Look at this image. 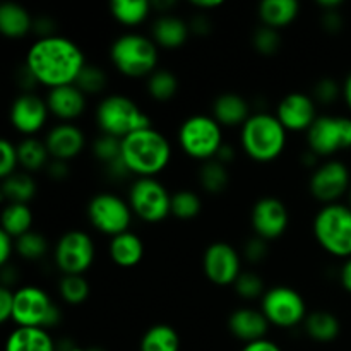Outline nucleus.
Masks as SVG:
<instances>
[{
    "label": "nucleus",
    "mask_w": 351,
    "mask_h": 351,
    "mask_svg": "<svg viewBox=\"0 0 351 351\" xmlns=\"http://www.w3.org/2000/svg\"><path fill=\"white\" fill-rule=\"evenodd\" d=\"M351 187V171L348 165L339 158L322 160L308 175V194L319 204L341 202Z\"/></svg>",
    "instance_id": "13"
},
{
    "label": "nucleus",
    "mask_w": 351,
    "mask_h": 351,
    "mask_svg": "<svg viewBox=\"0 0 351 351\" xmlns=\"http://www.w3.org/2000/svg\"><path fill=\"white\" fill-rule=\"evenodd\" d=\"M315 243L336 259L351 257V208L346 202L319 206L312 216Z\"/></svg>",
    "instance_id": "7"
},
{
    "label": "nucleus",
    "mask_w": 351,
    "mask_h": 351,
    "mask_svg": "<svg viewBox=\"0 0 351 351\" xmlns=\"http://www.w3.org/2000/svg\"><path fill=\"white\" fill-rule=\"evenodd\" d=\"M34 16L19 2H3L0 5V33L9 40H23L33 33Z\"/></svg>",
    "instance_id": "25"
},
{
    "label": "nucleus",
    "mask_w": 351,
    "mask_h": 351,
    "mask_svg": "<svg viewBox=\"0 0 351 351\" xmlns=\"http://www.w3.org/2000/svg\"><path fill=\"white\" fill-rule=\"evenodd\" d=\"M259 308L269 321L271 328L287 331L300 328L311 312L304 295L297 288L285 283L267 287L266 293L259 302Z\"/></svg>",
    "instance_id": "11"
},
{
    "label": "nucleus",
    "mask_w": 351,
    "mask_h": 351,
    "mask_svg": "<svg viewBox=\"0 0 351 351\" xmlns=\"http://www.w3.org/2000/svg\"><path fill=\"white\" fill-rule=\"evenodd\" d=\"M108 60L127 79H147L160 67V48L153 38L141 31H123L113 38Z\"/></svg>",
    "instance_id": "4"
},
{
    "label": "nucleus",
    "mask_w": 351,
    "mask_h": 351,
    "mask_svg": "<svg viewBox=\"0 0 351 351\" xmlns=\"http://www.w3.org/2000/svg\"><path fill=\"white\" fill-rule=\"evenodd\" d=\"M249 223L252 235L261 237L267 242H274L287 235L288 228H290V208L278 195H261L250 208Z\"/></svg>",
    "instance_id": "15"
},
{
    "label": "nucleus",
    "mask_w": 351,
    "mask_h": 351,
    "mask_svg": "<svg viewBox=\"0 0 351 351\" xmlns=\"http://www.w3.org/2000/svg\"><path fill=\"white\" fill-rule=\"evenodd\" d=\"M311 95L317 101L319 106L332 105L339 98H343V82H338L335 77H329V75L319 77L315 84L312 86Z\"/></svg>",
    "instance_id": "43"
},
{
    "label": "nucleus",
    "mask_w": 351,
    "mask_h": 351,
    "mask_svg": "<svg viewBox=\"0 0 351 351\" xmlns=\"http://www.w3.org/2000/svg\"><path fill=\"white\" fill-rule=\"evenodd\" d=\"M14 312V288L0 287V321H12Z\"/></svg>",
    "instance_id": "49"
},
{
    "label": "nucleus",
    "mask_w": 351,
    "mask_h": 351,
    "mask_svg": "<svg viewBox=\"0 0 351 351\" xmlns=\"http://www.w3.org/2000/svg\"><path fill=\"white\" fill-rule=\"evenodd\" d=\"M149 36L153 38L158 48L163 50H178L185 47L189 38L192 36L189 19H184L177 14H156L151 21Z\"/></svg>",
    "instance_id": "23"
},
{
    "label": "nucleus",
    "mask_w": 351,
    "mask_h": 351,
    "mask_svg": "<svg viewBox=\"0 0 351 351\" xmlns=\"http://www.w3.org/2000/svg\"><path fill=\"white\" fill-rule=\"evenodd\" d=\"M274 115L290 134H305L321 113L311 93L290 91L276 103Z\"/></svg>",
    "instance_id": "18"
},
{
    "label": "nucleus",
    "mask_w": 351,
    "mask_h": 351,
    "mask_svg": "<svg viewBox=\"0 0 351 351\" xmlns=\"http://www.w3.org/2000/svg\"><path fill=\"white\" fill-rule=\"evenodd\" d=\"M240 351H283L281 346L278 345L276 341L269 338H264L259 339V341H254V343H247V345L242 346Z\"/></svg>",
    "instance_id": "51"
},
{
    "label": "nucleus",
    "mask_w": 351,
    "mask_h": 351,
    "mask_svg": "<svg viewBox=\"0 0 351 351\" xmlns=\"http://www.w3.org/2000/svg\"><path fill=\"white\" fill-rule=\"evenodd\" d=\"M305 149L321 160L336 158L351 149V117L321 113L305 132Z\"/></svg>",
    "instance_id": "12"
},
{
    "label": "nucleus",
    "mask_w": 351,
    "mask_h": 351,
    "mask_svg": "<svg viewBox=\"0 0 351 351\" xmlns=\"http://www.w3.org/2000/svg\"><path fill=\"white\" fill-rule=\"evenodd\" d=\"M254 113V103L239 91H223L211 103V115L223 129H237Z\"/></svg>",
    "instance_id": "22"
},
{
    "label": "nucleus",
    "mask_w": 351,
    "mask_h": 351,
    "mask_svg": "<svg viewBox=\"0 0 351 351\" xmlns=\"http://www.w3.org/2000/svg\"><path fill=\"white\" fill-rule=\"evenodd\" d=\"M256 12L259 24L281 31L298 19L300 3L297 0H263L257 3Z\"/></svg>",
    "instance_id": "26"
},
{
    "label": "nucleus",
    "mask_w": 351,
    "mask_h": 351,
    "mask_svg": "<svg viewBox=\"0 0 351 351\" xmlns=\"http://www.w3.org/2000/svg\"><path fill=\"white\" fill-rule=\"evenodd\" d=\"M144 91L153 101L170 103L180 91V79L171 69L158 67L147 79H144Z\"/></svg>",
    "instance_id": "34"
},
{
    "label": "nucleus",
    "mask_w": 351,
    "mask_h": 351,
    "mask_svg": "<svg viewBox=\"0 0 351 351\" xmlns=\"http://www.w3.org/2000/svg\"><path fill=\"white\" fill-rule=\"evenodd\" d=\"M226 328L233 338L247 345L267 338L271 324L259 307L240 305L228 314Z\"/></svg>",
    "instance_id": "20"
},
{
    "label": "nucleus",
    "mask_w": 351,
    "mask_h": 351,
    "mask_svg": "<svg viewBox=\"0 0 351 351\" xmlns=\"http://www.w3.org/2000/svg\"><path fill=\"white\" fill-rule=\"evenodd\" d=\"M232 288L240 300L254 304V302H261V298L266 293L267 285L259 271L254 269V267H245Z\"/></svg>",
    "instance_id": "40"
},
{
    "label": "nucleus",
    "mask_w": 351,
    "mask_h": 351,
    "mask_svg": "<svg viewBox=\"0 0 351 351\" xmlns=\"http://www.w3.org/2000/svg\"><path fill=\"white\" fill-rule=\"evenodd\" d=\"M302 329L308 339L315 343H332L341 332V322L338 315L326 308L308 312L307 319L302 324Z\"/></svg>",
    "instance_id": "28"
},
{
    "label": "nucleus",
    "mask_w": 351,
    "mask_h": 351,
    "mask_svg": "<svg viewBox=\"0 0 351 351\" xmlns=\"http://www.w3.org/2000/svg\"><path fill=\"white\" fill-rule=\"evenodd\" d=\"M23 62L38 84L48 91L60 86L75 84L89 60L77 41L57 33L53 36L36 38L27 47Z\"/></svg>",
    "instance_id": "1"
},
{
    "label": "nucleus",
    "mask_w": 351,
    "mask_h": 351,
    "mask_svg": "<svg viewBox=\"0 0 351 351\" xmlns=\"http://www.w3.org/2000/svg\"><path fill=\"white\" fill-rule=\"evenodd\" d=\"M269 243L271 242L261 239V237L250 235L249 239L243 242L242 249H240L243 263L249 267H254V269H256L257 266H261V264L269 257Z\"/></svg>",
    "instance_id": "44"
},
{
    "label": "nucleus",
    "mask_w": 351,
    "mask_h": 351,
    "mask_svg": "<svg viewBox=\"0 0 351 351\" xmlns=\"http://www.w3.org/2000/svg\"><path fill=\"white\" fill-rule=\"evenodd\" d=\"M177 143L184 156L201 165L215 160L219 153L226 143L225 129L216 122L211 113H191L178 125Z\"/></svg>",
    "instance_id": "6"
},
{
    "label": "nucleus",
    "mask_w": 351,
    "mask_h": 351,
    "mask_svg": "<svg viewBox=\"0 0 351 351\" xmlns=\"http://www.w3.org/2000/svg\"><path fill=\"white\" fill-rule=\"evenodd\" d=\"M182 338L177 328L167 322L149 326L141 336L139 351H180Z\"/></svg>",
    "instance_id": "33"
},
{
    "label": "nucleus",
    "mask_w": 351,
    "mask_h": 351,
    "mask_svg": "<svg viewBox=\"0 0 351 351\" xmlns=\"http://www.w3.org/2000/svg\"><path fill=\"white\" fill-rule=\"evenodd\" d=\"M86 218L95 232L108 239L132 230L134 213L125 195L99 191L86 202Z\"/></svg>",
    "instance_id": "9"
},
{
    "label": "nucleus",
    "mask_w": 351,
    "mask_h": 351,
    "mask_svg": "<svg viewBox=\"0 0 351 351\" xmlns=\"http://www.w3.org/2000/svg\"><path fill=\"white\" fill-rule=\"evenodd\" d=\"M346 199H348V202H346V204H348L350 208H351V187H350V191H348V195H346Z\"/></svg>",
    "instance_id": "58"
},
{
    "label": "nucleus",
    "mask_w": 351,
    "mask_h": 351,
    "mask_svg": "<svg viewBox=\"0 0 351 351\" xmlns=\"http://www.w3.org/2000/svg\"><path fill=\"white\" fill-rule=\"evenodd\" d=\"M189 26H191V33L192 36H208L211 34L213 31V23H211V17L209 14L206 12H197L189 19Z\"/></svg>",
    "instance_id": "47"
},
{
    "label": "nucleus",
    "mask_w": 351,
    "mask_h": 351,
    "mask_svg": "<svg viewBox=\"0 0 351 351\" xmlns=\"http://www.w3.org/2000/svg\"><path fill=\"white\" fill-rule=\"evenodd\" d=\"M58 298L69 307H81L91 297V285L86 276H60L57 283Z\"/></svg>",
    "instance_id": "38"
},
{
    "label": "nucleus",
    "mask_w": 351,
    "mask_h": 351,
    "mask_svg": "<svg viewBox=\"0 0 351 351\" xmlns=\"http://www.w3.org/2000/svg\"><path fill=\"white\" fill-rule=\"evenodd\" d=\"M43 173L47 175L50 180L60 184V182H65L67 178H71L72 163H69V161H60V160H50V163H48V167L45 168Z\"/></svg>",
    "instance_id": "46"
},
{
    "label": "nucleus",
    "mask_w": 351,
    "mask_h": 351,
    "mask_svg": "<svg viewBox=\"0 0 351 351\" xmlns=\"http://www.w3.org/2000/svg\"><path fill=\"white\" fill-rule=\"evenodd\" d=\"M34 228V213L31 204L7 202L0 215V230L12 239H19Z\"/></svg>",
    "instance_id": "35"
},
{
    "label": "nucleus",
    "mask_w": 351,
    "mask_h": 351,
    "mask_svg": "<svg viewBox=\"0 0 351 351\" xmlns=\"http://www.w3.org/2000/svg\"><path fill=\"white\" fill-rule=\"evenodd\" d=\"M321 26L324 27L326 33H329V34L339 33V31L343 29V26H345V19H343L339 9L338 10H326V12H322Z\"/></svg>",
    "instance_id": "48"
},
{
    "label": "nucleus",
    "mask_w": 351,
    "mask_h": 351,
    "mask_svg": "<svg viewBox=\"0 0 351 351\" xmlns=\"http://www.w3.org/2000/svg\"><path fill=\"white\" fill-rule=\"evenodd\" d=\"M5 351H57V341L48 329L14 328L5 339Z\"/></svg>",
    "instance_id": "27"
},
{
    "label": "nucleus",
    "mask_w": 351,
    "mask_h": 351,
    "mask_svg": "<svg viewBox=\"0 0 351 351\" xmlns=\"http://www.w3.org/2000/svg\"><path fill=\"white\" fill-rule=\"evenodd\" d=\"M108 10L115 23L129 27V31H134V27L146 23L154 12L153 5L147 0H113L108 3Z\"/></svg>",
    "instance_id": "32"
},
{
    "label": "nucleus",
    "mask_w": 351,
    "mask_h": 351,
    "mask_svg": "<svg viewBox=\"0 0 351 351\" xmlns=\"http://www.w3.org/2000/svg\"><path fill=\"white\" fill-rule=\"evenodd\" d=\"M55 302L40 285H19L14 288V328H43Z\"/></svg>",
    "instance_id": "16"
},
{
    "label": "nucleus",
    "mask_w": 351,
    "mask_h": 351,
    "mask_svg": "<svg viewBox=\"0 0 351 351\" xmlns=\"http://www.w3.org/2000/svg\"><path fill=\"white\" fill-rule=\"evenodd\" d=\"M204 202L199 191L191 187H182L171 191V218L178 221H194L201 216Z\"/></svg>",
    "instance_id": "36"
},
{
    "label": "nucleus",
    "mask_w": 351,
    "mask_h": 351,
    "mask_svg": "<svg viewBox=\"0 0 351 351\" xmlns=\"http://www.w3.org/2000/svg\"><path fill=\"white\" fill-rule=\"evenodd\" d=\"M51 247L53 245H50L47 235L33 228L16 239V257L24 263H40L48 254H51Z\"/></svg>",
    "instance_id": "37"
},
{
    "label": "nucleus",
    "mask_w": 351,
    "mask_h": 351,
    "mask_svg": "<svg viewBox=\"0 0 351 351\" xmlns=\"http://www.w3.org/2000/svg\"><path fill=\"white\" fill-rule=\"evenodd\" d=\"M290 132L274 112L259 110L249 117L239 130V147L250 161L259 165L280 160L288 146Z\"/></svg>",
    "instance_id": "3"
},
{
    "label": "nucleus",
    "mask_w": 351,
    "mask_h": 351,
    "mask_svg": "<svg viewBox=\"0 0 351 351\" xmlns=\"http://www.w3.org/2000/svg\"><path fill=\"white\" fill-rule=\"evenodd\" d=\"M45 99L51 119L57 122L75 123L88 112L89 98L75 84L48 89Z\"/></svg>",
    "instance_id": "21"
},
{
    "label": "nucleus",
    "mask_w": 351,
    "mask_h": 351,
    "mask_svg": "<svg viewBox=\"0 0 351 351\" xmlns=\"http://www.w3.org/2000/svg\"><path fill=\"white\" fill-rule=\"evenodd\" d=\"M230 184H232L230 167L223 165L216 158L199 165L197 185L201 192L208 195H221L228 191Z\"/></svg>",
    "instance_id": "31"
},
{
    "label": "nucleus",
    "mask_w": 351,
    "mask_h": 351,
    "mask_svg": "<svg viewBox=\"0 0 351 351\" xmlns=\"http://www.w3.org/2000/svg\"><path fill=\"white\" fill-rule=\"evenodd\" d=\"M338 280H339V285H341L343 290H345L346 293L351 295V257L345 259V263H343L341 267H339Z\"/></svg>",
    "instance_id": "53"
},
{
    "label": "nucleus",
    "mask_w": 351,
    "mask_h": 351,
    "mask_svg": "<svg viewBox=\"0 0 351 351\" xmlns=\"http://www.w3.org/2000/svg\"><path fill=\"white\" fill-rule=\"evenodd\" d=\"M17 158H19V170L31 175L45 171L51 160L45 139L40 136L21 137L17 141Z\"/></svg>",
    "instance_id": "29"
},
{
    "label": "nucleus",
    "mask_w": 351,
    "mask_h": 351,
    "mask_svg": "<svg viewBox=\"0 0 351 351\" xmlns=\"http://www.w3.org/2000/svg\"><path fill=\"white\" fill-rule=\"evenodd\" d=\"M341 0H317V7L322 12H326V10H338L341 9Z\"/></svg>",
    "instance_id": "55"
},
{
    "label": "nucleus",
    "mask_w": 351,
    "mask_h": 351,
    "mask_svg": "<svg viewBox=\"0 0 351 351\" xmlns=\"http://www.w3.org/2000/svg\"><path fill=\"white\" fill-rule=\"evenodd\" d=\"M86 351H106V350L99 348V346H91V348H86Z\"/></svg>",
    "instance_id": "57"
},
{
    "label": "nucleus",
    "mask_w": 351,
    "mask_h": 351,
    "mask_svg": "<svg viewBox=\"0 0 351 351\" xmlns=\"http://www.w3.org/2000/svg\"><path fill=\"white\" fill-rule=\"evenodd\" d=\"M343 99H345L346 106H348L351 112V72L343 81Z\"/></svg>",
    "instance_id": "56"
},
{
    "label": "nucleus",
    "mask_w": 351,
    "mask_h": 351,
    "mask_svg": "<svg viewBox=\"0 0 351 351\" xmlns=\"http://www.w3.org/2000/svg\"><path fill=\"white\" fill-rule=\"evenodd\" d=\"M50 119L47 99L36 91L19 93L10 101L9 123L21 137L40 136V132L48 129Z\"/></svg>",
    "instance_id": "17"
},
{
    "label": "nucleus",
    "mask_w": 351,
    "mask_h": 351,
    "mask_svg": "<svg viewBox=\"0 0 351 351\" xmlns=\"http://www.w3.org/2000/svg\"><path fill=\"white\" fill-rule=\"evenodd\" d=\"M95 123L98 132L119 139L154 125L149 113L125 93H106L101 96L95 106Z\"/></svg>",
    "instance_id": "5"
},
{
    "label": "nucleus",
    "mask_w": 351,
    "mask_h": 351,
    "mask_svg": "<svg viewBox=\"0 0 351 351\" xmlns=\"http://www.w3.org/2000/svg\"><path fill=\"white\" fill-rule=\"evenodd\" d=\"M122 161L134 178H158L173 160L170 137L151 125L122 139Z\"/></svg>",
    "instance_id": "2"
},
{
    "label": "nucleus",
    "mask_w": 351,
    "mask_h": 351,
    "mask_svg": "<svg viewBox=\"0 0 351 351\" xmlns=\"http://www.w3.org/2000/svg\"><path fill=\"white\" fill-rule=\"evenodd\" d=\"M43 139L51 160L69 161V163L81 156L89 146L84 129L71 122H55L45 130Z\"/></svg>",
    "instance_id": "19"
},
{
    "label": "nucleus",
    "mask_w": 351,
    "mask_h": 351,
    "mask_svg": "<svg viewBox=\"0 0 351 351\" xmlns=\"http://www.w3.org/2000/svg\"><path fill=\"white\" fill-rule=\"evenodd\" d=\"M125 197L134 216L146 225H160L171 216V191L160 178H134Z\"/></svg>",
    "instance_id": "10"
},
{
    "label": "nucleus",
    "mask_w": 351,
    "mask_h": 351,
    "mask_svg": "<svg viewBox=\"0 0 351 351\" xmlns=\"http://www.w3.org/2000/svg\"><path fill=\"white\" fill-rule=\"evenodd\" d=\"M108 82H110V75L106 72V69L103 65L95 64V62H88L84 65V69L79 74L77 81H75V86L84 93L88 98L91 96H105L106 89H108Z\"/></svg>",
    "instance_id": "39"
},
{
    "label": "nucleus",
    "mask_w": 351,
    "mask_h": 351,
    "mask_svg": "<svg viewBox=\"0 0 351 351\" xmlns=\"http://www.w3.org/2000/svg\"><path fill=\"white\" fill-rule=\"evenodd\" d=\"M237 151H240V147L233 146L232 143L226 141V143L221 146V149H219V153L216 154V160L221 161V163L226 165V167H232L233 161L237 160Z\"/></svg>",
    "instance_id": "52"
},
{
    "label": "nucleus",
    "mask_w": 351,
    "mask_h": 351,
    "mask_svg": "<svg viewBox=\"0 0 351 351\" xmlns=\"http://www.w3.org/2000/svg\"><path fill=\"white\" fill-rule=\"evenodd\" d=\"M38 194V182L34 175L27 171H16L10 177L0 182V195L5 202H19V204H31Z\"/></svg>",
    "instance_id": "30"
},
{
    "label": "nucleus",
    "mask_w": 351,
    "mask_h": 351,
    "mask_svg": "<svg viewBox=\"0 0 351 351\" xmlns=\"http://www.w3.org/2000/svg\"><path fill=\"white\" fill-rule=\"evenodd\" d=\"M191 5L194 7L197 12L209 14L211 10L223 7V2H221V0H194V2H191Z\"/></svg>",
    "instance_id": "54"
},
{
    "label": "nucleus",
    "mask_w": 351,
    "mask_h": 351,
    "mask_svg": "<svg viewBox=\"0 0 351 351\" xmlns=\"http://www.w3.org/2000/svg\"><path fill=\"white\" fill-rule=\"evenodd\" d=\"M0 153H2V160H0V178H7L12 173L19 171V158H17V143L9 139V137H2L0 141Z\"/></svg>",
    "instance_id": "45"
},
{
    "label": "nucleus",
    "mask_w": 351,
    "mask_h": 351,
    "mask_svg": "<svg viewBox=\"0 0 351 351\" xmlns=\"http://www.w3.org/2000/svg\"><path fill=\"white\" fill-rule=\"evenodd\" d=\"M96 261V242L84 228H67L51 247V263L60 276H86Z\"/></svg>",
    "instance_id": "8"
},
{
    "label": "nucleus",
    "mask_w": 351,
    "mask_h": 351,
    "mask_svg": "<svg viewBox=\"0 0 351 351\" xmlns=\"http://www.w3.org/2000/svg\"><path fill=\"white\" fill-rule=\"evenodd\" d=\"M110 263L119 269H134L139 266L146 256V245L143 237L134 230L108 239L106 243Z\"/></svg>",
    "instance_id": "24"
},
{
    "label": "nucleus",
    "mask_w": 351,
    "mask_h": 351,
    "mask_svg": "<svg viewBox=\"0 0 351 351\" xmlns=\"http://www.w3.org/2000/svg\"><path fill=\"white\" fill-rule=\"evenodd\" d=\"M201 267L206 280L218 288L233 287L237 278L245 269L242 252L228 240L209 242L202 252Z\"/></svg>",
    "instance_id": "14"
},
{
    "label": "nucleus",
    "mask_w": 351,
    "mask_h": 351,
    "mask_svg": "<svg viewBox=\"0 0 351 351\" xmlns=\"http://www.w3.org/2000/svg\"><path fill=\"white\" fill-rule=\"evenodd\" d=\"M89 151L99 163V167L103 168L119 160L122 154V139L98 132V136H95V139L89 143Z\"/></svg>",
    "instance_id": "41"
},
{
    "label": "nucleus",
    "mask_w": 351,
    "mask_h": 351,
    "mask_svg": "<svg viewBox=\"0 0 351 351\" xmlns=\"http://www.w3.org/2000/svg\"><path fill=\"white\" fill-rule=\"evenodd\" d=\"M12 257H16V239L0 230V266L14 263Z\"/></svg>",
    "instance_id": "50"
},
{
    "label": "nucleus",
    "mask_w": 351,
    "mask_h": 351,
    "mask_svg": "<svg viewBox=\"0 0 351 351\" xmlns=\"http://www.w3.org/2000/svg\"><path fill=\"white\" fill-rule=\"evenodd\" d=\"M250 47L261 57H274L281 48V33L264 24H257L250 34Z\"/></svg>",
    "instance_id": "42"
}]
</instances>
